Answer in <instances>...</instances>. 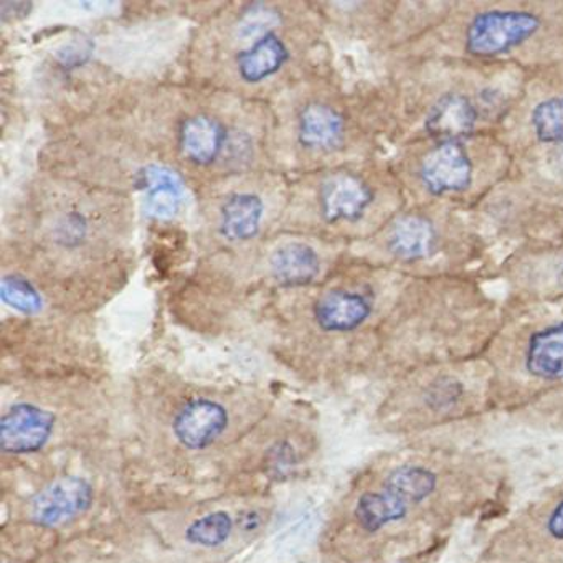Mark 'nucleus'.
Segmentation results:
<instances>
[{"mask_svg": "<svg viewBox=\"0 0 563 563\" xmlns=\"http://www.w3.org/2000/svg\"><path fill=\"white\" fill-rule=\"evenodd\" d=\"M54 428L51 411L32 404L14 405L0 421V446L4 453H35L51 440Z\"/></svg>", "mask_w": 563, "mask_h": 563, "instance_id": "nucleus-4", "label": "nucleus"}, {"mask_svg": "<svg viewBox=\"0 0 563 563\" xmlns=\"http://www.w3.org/2000/svg\"><path fill=\"white\" fill-rule=\"evenodd\" d=\"M93 503V487L87 479L60 477L32 499L31 517L38 526L58 527L87 512Z\"/></svg>", "mask_w": 563, "mask_h": 563, "instance_id": "nucleus-3", "label": "nucleus"}, {"mask_svg": "<svg viewBox=\"0 0 563 563\" xmlns=\"http://www.w3.org/2000/svg\"><path fill=\"white\" fill-rule=\"evenodd\" d=\"M229 427V411L209 398L187 401L173 421L174 434L190 450H203L216 443Z\"/></svg>", "mask_w": 563, "mask_h": 563, "instance_id": "nucleus-5", "label": "nucleus"}, {"mask_svg": "<svg viewBox=\"0 0 563 563\" xmlns=\"http://www.w3.org/2000/svg\"><path fill=\"white\" fill-rule=\"evenodd\" d=\"M265 206L255 194H235L220 209V235L229 242H249L262 227Z\"/></svg>", "mask_w": 563, "mask_h": 563, "instance_id": "nucleus-15", "label": "nucleus"}, {"mask_svg": "<svg viewBox=\"0 0 563 563\" xmlns=\"http://www.w3.org/2000/svg\"><path fill=\"white\" fill-rule=\"evenodd\" d=\"M540 27L542 21L533 12L507 9L479 12L467 24L464 48L471 57H500L526 44Z\"/></svg>", "mask_w": 563, "mask_h": 563, "instance_id": "nucleus-1", "label": "nucleus"}, {"mask_svg": "<svg viewBox=\"0 0 563 563\" xmlns=\"http://www.w3.org/2000/svg\"><path fill=\"white\" fill-rule=\"evenodd\" d=\"M288 58L285 42L276 34H268L253 42L246 51L240 52L236 68L243 81L256 85L278 74Z\"/></svg>", "mask_w": 563, "mask_h": 563, "instance_id": "nucleus-14", "label": "nucleus"}, {"mask_svg": "<svg viewBox=\"0 0 563 563\" xmlns=\"http://www.w3.org/2000/svg\"><path fill=\"white\" fill-rule=\"evenodd\" d=\"M0 298H2L4 305L22 312V314H37L44 308V299H42L41 292L32 286V283L18 275H9L2 279Z\"/></svg>", "mask_w": 563, "mask_h": 563, "instance_id": "nucleus-21", "label": "nucleus"}, {"mask_svg": "<svg viewBox=\"0 0 563 563\" xmlns=\"http://www.w3.org/2000/svg\"><path fill=\"white\" fill-rule=\"evenodd\" d=\"M437 246V230L430 220L421 216L401 217L391 227L388 249L404 262L428 258Z\"/></svg>", "mask_w": 563, "mask_h": 563, "instance_id": "nucleus-16", "label": "nucleus"}, {"mask_svg": "<svg viewBox=\"0 0 563 563\" xmlns=\"http://www.w3.org/2000/svg\"><path fill=\"white\" fill-rule=\"evenodd\" d=\"M93 54V44L88 38H75L58 52V60L64 67L78 68L87 64Z\"/></svg>", "mask_w": 563, "mask_h": 563, "instance_id": "nucleus-25", "label": "nucleus"}, {"mask_svg": "<svg viewBox=\"0 0 563 563\" xmlns=\"http://www.w3.org/2000/svg\"><path fill=\"white\" fill-rule=\"evenodd\" d=\"M533 134L542 144H563V97L547 98L530 114Z\"/></svg>", "mask_w": 563, "mask_h": 563, "instance_id": "nucleus-19", "label": "nucleus"}, {"mask_svg": "<svg viewBox=\"0 0 563 563\" xmlns=\"http://www.w3.org/2000/svg\"><path fill=\"white\" fill-rule=\"evenodd\" d=\"M372 314V302L361 292L334 289L314 306V319L325 332H352Z\"/></svg>", "mask_w": 563, "mask_h": 563, "instance_id": "nucleus-8", "label": "nucleus"}, {"mask_svg": "<svg viewBox=\"0 0 563 563\" xmlns=\"http://www.w3.org/2000/svg\"><path fill=\"white\" fill-rule=\"evenodd\" d=\"M463 385L451 377H441L434 380L427 390V405L433 410L444 411L457 405L463 397Z\"/></svg>", "mask_w": 563, "mask_h": 563, "instance_id": "nucleus-23", "label": "nucleus"}, {"mask_svg": "<svg viewBox=\"0 0 563 563\" xmlns=\"http://www.w3.org/2000/svg\"><path fill=\"white\" fill-rule=\"evenodd\" d=\"M374 200L371 187L349 173H339L322 183L319 202L325 222H355Z\"/></svg>", "mask_w": 563, "mask_h": 563, "instance_id": "nucleus-6", "label": "nucleus"}, {"mask_svg": "<svg viewBox=\"0 0 563 563\" xmlns=\"http://www.w3.org/2000/svg\"><path fill=\"white\" fill-rule=\"evenodd\" d=\"M279 14L265 4H253L243 12L236 24V37L242 42H256L265 35L273 34L279 24Z\"/></svg>", "mask_w": 563, "mask_h": 563, "instance_id": "nucleus-22", "label": "nucleus"}, {"mask_svg": "<svg viewBox=\"0 0 563 563\" xmlns=\"http://www.w3.org/2000/svg\"><path fill=\"white\" fill-rule=\"evenodd\" d=\"M420 179L434 197L461 194L473 184V163L463 143H438L420 164Z\"/></svg>", "mask_w": 563, "mask_h": 563, "instance_id": "nucleus-2", "label": "nucleus"}, {"mask_svg": "<svg viewBox=\"0 0 563 563\" xmlns=\"http://www.w3.org/2000/svg\"><path fill=\"white\" fill-rule=\"evenodd\" d=\"M410 504L388 487L362 494L355 504L354 516L358 526L368 533L380 532L390 523L407 517Z\"/></svg>", "mask_w": 563, "mask_h": 563, "instance_id": "nucleus-17", "label": "nucleus"}, {"mask_svg": "<svg viewBox=\"0 0 563 563\" xmlns=\"http://www.w3.org/2000/svg\"><path fill=\"white\" fill-rule=\"evenodd\" d=\"M547 532L552 539L563 540V499L553 507L547 519Z\"/></svg>", "mask_w": 563, "mask_h": 563, "instance_id": "nucleus-26", "label": "nucleus"}, {"mask_svg": "<svg viewBox=\"0 0 563 563\" xmlns=\"http://www.w3.org/2000/svg\"><path fill=\"white\" fill-rule=\"evenodd\" d=\"M233 520L227 512H212L194 520L187 527L186 537L190 543L200 547H219L232 536Z\"/></svg>", "mask_w": 563, "mask_h": 563, "instance_id": "nucleus-20", "label": "nucleus"}, {"mask_svg": "<svg viewBox=\"0 0 563 563\" xmlns=\"http://www.w3.org/2000/svg\"><path fill=\"white\" fill-rule=\"evenodd\" d=\"M225 131L210 117H194L184 121L179 131L180 153L196 166H209L222 153Z\"/></svg>", "mask_w": 563, "mask_h": 563, "instance_id": "nucleus-12", "label": "nucleus"}, {"mask_svg": "<svg viewBox=\"0 0 563 563\" xmlns=\"http://www.w3.org/2000/svg\"><path fill=\"white\" fill-rule=\"evenodd\" d=\"M137 186L146 192V210L154 219H173L183 207L186 186L170 167L157 164L144 167L137 174Z\"/></svg>", "mask_w": 563, "mask_h": 563, "instance_id": "nucleus-9", "label": "nucleus"}, {"mask_svg": "<svg viewBox=\"0 0 563 563\" xmlns=\"http://www.w3.org/2000/svg\"><path fill=\"white\" fill-rule=\"evenodd\" d=\"M560 278H563V263L562 266H560Z\"/></svg>", "mask_w": 563, "mask_h": 563, "instance_id": "nucleus-27", "label": "nucleus"}, {"mask_svg": "<svg viewBox=\"0 0 563 563\" xmlns=\"http://www.w3.org/2000/svg\"><path fill=\"white\" fill-rule=\"evenodd\" d=\"M344 137V118L322 103H311L301 111L298 121V140L309 151H331Z\"/></svg>", "mask_w": 563, "mask_h": 563, "instance_id": "nucleus-11", "label": "nucleus"}, {"mask_svg": "<svg viewBox=\"0 0 563 563\" xmlns=\"http://www.w3.org/2000/svg\"><path fill=\"white\" fill-rule=\"evenodd\" d=\"M55 240L60 243L62 246H74L80 245L85 242L88 236V220L85 219L81 213L71 212L68 216L62 217L58 220L57 227H55Z\"/></svg>", "mask_w": 563, "mask_h": 563, "instance_id": "nucleus-24", "label": "nucleus"}, {"mask_svg": "<svg viewBox=\"0 0 563 563\" xmlns=\"http://www.w3.org/2000/svg\"><path fill=\"white\" fill-rule=\"evenodd\" d=\"M526 368L540 380H563V321L547 325L530 335Z\"/></svg>", "mask_w": 563, "mask_h": 563, "instance_id": "nucleus-10", "label": "nucleus"}, {"mask_svg": "<svg viewBox=\"0 0 563 563\" xmlns=\"http://www.w3.org/2000/svg\"><path fill=\"white\" fill-rule=\"evenodd\" d=\"M273 278L279 285L296 288L311 285L321 272V260L312 246L306 243H286L275 250L269 260Z\"/></svg>", "mask_w": 563, "mask_h": 563, "instance_id": "nucleus-13", "label": "nucleus"}, {"mask_svg": "<svg viewBox=\"0 0 563 563\" xmlns=\"http://www.w3.org/2000/svg\"><path fill=\"white\" fill-rule=\"evenodd\" d=\"M384 486L404 497L411 506V504L423 503L437 490L438 477L428 467L408 464L391 471Z\"/></svg>", "mask_w": 563, "mask_h": 563, "instance_id": "nucleus-18", "label": "nucleus"}, {"mask_svg": "<svg viewBox=\"0 0 563 563\" xmlns=\"http://www.w3.org/2000/svg\"><path fill=\"white\" fill-rule=\"evenodd\" d=\"M477 114L473 101L461 93H446L431 107L424 128L438 143H463L474 133Z\"/></svg>", "mask_w": 563, "mask_h": 563, "instance_id": "nucleus-7", "label": "nucleus"}]
</instances>
